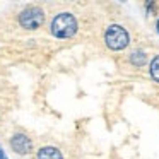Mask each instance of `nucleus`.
Listing matches in <instances>:
<instances>
[{"instance_id": "nucleus-3", "label": "nucleus", "mask_w": 159, "mask_h": 159, "mask_svg": "<svg viewBox=\"0 0 159 159\" xmlns=\"http://www.w3.org/2000/svg\"><path fill=\"white\" fill-rule=\"evenodd\" d=\"M43 22H45V12L41 7H36V5H29L19 14V24L29 31L41 28Z\"/></svg>"}, {"instance_id": "nucleus-2", "label": "nucleus", "mask_w": 159, "mask_h": 159, "mask_svg": "<svg viewBox=\"0 0 159 159\" xmlns=\"http://www.w3.org/2000/svg\"><path fill=\"white\" fill-rule=\"evenodd\" d=\"M104 43L113 52H121L130 45V34L120 24H111L104 31Z\"/></svg>"}, {"instance_id": "nucleus-10", "label": "nucleus", "mask_w": 159, "mask_h": 159, "mask_svg": "<svg viewBox=\"0 0 159 159\" xmlns=\"http://www.w3.org/2000/svg\"><path fill=\"white\" fill-rule=\"evenodd\" d=\"M156 29H157V33H159V19H157V22H156Z\"/></svg>"}, {"instance_id": "nucleus-6", "label": "nucleus", "mask_w": 159, "mask_h": 159, "mask_svg": "<svg viewBox=\"0 0 159 159\" xmlns=\"http://www.w3.org/2000/svg\"><path fill=\"white\" fill-rule=\"evenodd\" d=\"M128 60H130V63L134 67H144L145 63H147V55H145V52H142V50H135V52L130 53Z\"/></svg>"}, {"instance_id": "nucleus-8", "label": "nucleus", "mask_w": 159, "mask_h": 159, "mask_svg": "<svg viewBox=\"0 0 159 159\" xmlns=\"http://www.w3.org/2000/svg\"><path fill=\"white\" fill-rule=\"evenodd\" d=\"M145 9H147V14H156V4L154 2H147V4H145Z\"/></svg>"}, {"instance_id": "nucleus-1", "label": "nucleus", "mask_w": 159, "mask_h": 159, "mask_svg": "<svg viewBox=\"0 0 159 159\" xmlns=\"http://www.w3.org/2000/svg\"><path fill=\"white\" fill-rule=\"evenodd\" d=\"M77 33V19L70 12H60L52 21V34L57 38H72Z\"/></svg>"}, {"instance_id": "nucleus-5", "label": "nucleus", "mask_w": 159, "mask_h": 159, "mask_svg": "<svg viewBox=\"0 0 159 159\" xmlns=\"http://www.w3.org/2000/svg\"><path fill=\"white\" fill-rule=\"evenodd\" d=\"M38 159H63L62 152L57 147H52V145H46V147H41L36 154Z\"/></svg>"}, {"instance_id": "nucleus-7", "label": "nucleus", "mask_w": 159, "mask_h": 159, "mask_svg": "<svg viewBox=\"0 0 159 159\" xmlns=\"http://www.w3.org/2000/svg\"><path fill=\"white\" fill-rule=\"evenodd\" d=\"M149 74H151L152 80L159 84V55H156L149 63Z\"/></svg>"}, {"instance_id": "nucleus-9", "label": "nucleus", "mask_w": 159, "mask_h": 159, "mask_svg": "<svg viewBox=\"0 0 159 159\" xmlns=\"http://www.w3.org/2000/svg\"><path fill=\"white\" fill-rule=\"evenodd\" d=\"M0 159H7V156H5V152H4L2 147H0Z\"/></svg>"}, {"instance_id": "nucleus-4", "label": "nucleus", "mask_w": 159, "mask_h": 159, "mask_svg": "<svg viewBox=\"0 0 159 159\" xmlns=\"http://www.w3.org/2000/svg\"><path fill=\"white\" fill-rule=\"evenodd\" d=\"M11 147L17 154H29L33 149V140L26 134H16L11 139Z\"/></svg>"}]
</instances>
